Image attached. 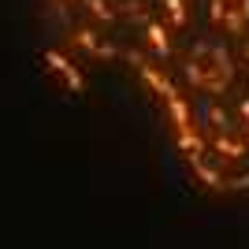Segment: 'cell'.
Listing matches in <instances>:
<instances>
[{
    "mask_svg": "<svg viewBox=\"0 0 249 249\" xmlns=\"http://www.w3.org/2000/svg\"><path fill=\"white\" fill-rule=\"evenodd\" d=\"M45 71H56L63 74V82H67V89H74V93H82V74H78V67H74L67 56H60V52H45Z\"/></svg>",
    "mask_w": 249,
    "mask_h": 249,
    "instance_id": "6da1fadb",
    "label": "cell"
},
{
    "mask_svg": "<svg viewBox=\"0 0 249 249\" xmlns=\"http://www.w3.org/2000/svg\"><path fill=\"white\" fill-rule=\"evenodd\" d=\"M145 37H149V45H153L156 52H167V49H171V37H167V30L160 26V22H145Z\"/></svg>",
    "mask_w": 249,
    "mask_h": 249,
    "instance_id": "7a4b0ae2",
    "label": "cell"
},
{
    "mask_svg": "<svg viewBox=\"0 0 249 249\" xmlns=\"http://www.w3.org/2000/svg\"><path fill=\"white\" fill-rule=\"evenodd\" d=\"M164 8H167V15H171V22H175V26H182V22H186V4H182V0H164Z\"/></svg>",
    "mask_w": 249,
    "mask_h": 249,
    "instance_id": "3957f363",
    "label": "cell"
},
{
    "mask_svg": "<svg viewBox=\"0 0 249 249\" xmlns=\"http://www.w3.org/2000/svg\"><path fill=\"white\" fill-rule=\"evenodd\" d=\"M89 8H93L97 19H115V11H112V4H108V0H89Z\"/></svg>",
    "mask_w": 249,
    "mask_h": 249,
    "instance_id": "277c9868",
    "label": "cell"
},
{
    "mask_svg": "<svg viewBox=\"0 0 249 249\" xmlns=\"http://www.w3.org/2000/svg\"><path fill=\"white\" fill-rule=\"evenodd\" d=\"M216 149H219V153H227L231 160H238V156H242V145H234V142H227V138H216Z\"/></svg>",
    "mask_w": 249,
    "mask_h": 249,
    "instance_id": "5b68a950",
    "label": "cell"
},
{
    "mask_svg": "<svg viewBox=\"0 0 249 249\" xmlns=\"http://www.w3.org/2000/svg\"><path fill=\"white\" fill-rule=\"evenodd\" d=\"M242 15H246V19H249V0H242Z\"/></svg>",
    "mask_w": 249,
    "mask_h": 249,
    "instance_id": "8992f818",
    "label": "cell"
},
{
    "mask_svg": "<svg viewBox=\"0 0 249 249\" xmlns=\"http://www.w3.org/2000/svg\"><path fill=\"white\" fill-rule=\"evenodd\" d=\"M242 115H246V119H249V101H242Z\"/></svg>",
    "mask_w": 249,
    "mask_h": 249,
    "instance_id": "52a82bcc",
    "label": "cell"
},
{
    "mask_svg": "<svg viewBox=\"0 0 249 249\" xmlns=\"http://www.w3.org/2000/svg\"><path fill=\"white\" fill-rule=\"evenodd\" d=\"M246 56H249V45H246Z\"/></svg>",
    "mask_w": 249,
    "mask_h": 249,
    "instance_id": "ba28073f",
    "label": "cell"
}]
</instances>
